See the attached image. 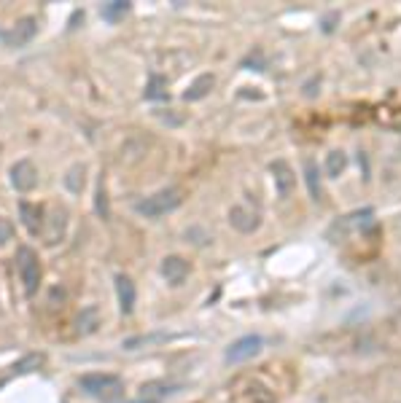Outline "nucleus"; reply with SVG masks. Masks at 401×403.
<instances>
[{
    "label": "nucleus",
    "instance_id": "obj_18",
    "mask_svg": "<svg viewBox=\"0 0 401 403\" xmlns=\"http://www.w3.org/2000/svg\"><path fill=\"white\" fill-rule=\"evenodd\" d=\"M305 180H307L310 196H312L315 202H321V199H324V196H321V172H318L315 159H307V162H305Z\"/></svg>",
    "mask_w": 401,
    "mask_h": 403
},
{
    "label": "nucleus",
    "instance_id": "obj_28",
    "mask_svg": "<svg viewBox=\"0 0 401 403\" xmlns=\"http://www.w3.org/2000/svg\"><path fill=\"white\" fill-rule=\"evenodd\" d=\"M124 403H156V401H148V398H138V401H124Z\"/></svg>",
    "mask_w": 401,
    "mask_h": 403
},
{
    "label": "nucleus",
    "instance_id": "obj_2",
    "mask_svg": "<svg viewBox=\"0 0 401 403\" xmlns=\"http://www.w3.org/2000/svg\"><path fill=\"white\" fill-rule=\"evenodd\" d=\"M78 388L84 390L87 395L100 398V401H110L113 395H122V376L108 371H89L78 376Z\"/></svg>",
    "mask_w": 401,
    "mask_h": 403
},
{
    "label": "nucleus",
    "instance_id": "obj_16",
    "mask_svg": "<svg viewBox=\"0 0 401 403\" xmlns=\"http://www.w3.org/2000/svg\"><path fill=\"white\" fill-rule=\"evenodd\" d=\"M213 87H216V75L213 73H202L189 89L184 91V100L186 103H197V100H202V97H208L210 91H213Z\"/></svg>",
    "mask_w": 401,
    "mask_h": 403
},
{
    "label": "nucleus",
    "instance_id": "obj_6",
    "mask_svg": "<svg viewBox=\"0 0 401 403\" xmlns=\"http://www.w3.org/2000/svg\"><path fill=\"white\" fill-rule=\"evenodd\" d=\"M159 274H162V280L170 285V288H178V285H184L189 280L191 267H189V261H186L184 255H167L159 264Z\"/></svg>",
    "mask_w": 401,
    "mask_h": 403
},
{
    "label": "nucleus",
    "instance_id": "obj_10",
    "mask_svg": "<svg viewBox=\"0 0 401 403\" xmlns=\"http://www.w3.org/2000/svg\"><path fill=\"white\" fill-rule=\"evenodd\" d=\"M229 224L231 229H237L240 234H253L259 226H262V215L248 205H234L229 210Z\"/></svg>",
    "mask_w": 401,
    "mask_h": 403
},
{
    "label": "nucleus",
    "instance_id": "obj_4",
    "mask_svg": "<svg viewBox=\"0 0 401 403\" xmlns=\"http://www.w3.org/2000/svg\"><path fill=\"white\" fill-rule=\"evenodd\" d=\"M16 267H19V277H22L25 290H27L30 296H35L38 288H41V277H44L38 253H35L32 248H27V245H22V248L16 250Z\"/></svg>",
    "mask_w": 401,
    "mask_h": 403
},
{
    "label": "nucleus",
    "instance_id": "obj_11",
    "mask_svg": "<svg viewBox=\"0 0 401 403\" xmlns=\"http://www.w3.org/2000/svg\"><path fill=\"white\" fill-rule=\"evenodd\" d=\"M19 215L22 224L30 231V237H44V224H46V210L35 202H19Z\"/></svg>",
    "mask_w": 401,
    "mask_h": 403
},
{
    "label": "nucleus",
    "instance_id": "obj_7",
    "mask_svg": "<svg viewBox=\"0 0 401 403\" xmlns=\"http://www.w3.org/2000/svg\"><path fill=\"white\" fill-rule=\"evenodd\" d=\"M8 178H11V186H14L16 191L27 194V191H32V188L38 186V169H35V165H32L30 159H19V162L11 167Z\"/></svg>",
    "mask_w": 401,
    "mask_h": 403
},
{
    "label": "nucleus",
    "instance_id": "obj_24",
    "mask_svg": "<svg viewBox=\"0 0 401 403\" xmlns=\"http://www.w3.org/2000/svg\"><path fill=\"white\" fill-rule=\"evenodd\" d=\"M146 97H151V100H156V97H167V78L165 75H154L151 78V84H148V91H146Z\"/></svg>",
    "mask_w": 401,
    "mask_h": 403
},
{
    "label": "nucleus",
    "instance_id": "obj_20",
    "mask_svg": "<svg viewBox=\"0 0 401 403\" xmlns=\"http://www.w3.org/2000/svg\"><path fill=\"white\" fill-rule=\"evenodd\" d=\"M170 392H175L172 390V385H165V382H148V385H143V390H140V398H148V401H162V398H167Z\"/></svg>",
    "mask_w": 401,
    "mask_h": 403
},
{
    "label": "nucleus",
    "instance_id": "obj_17",
    "mask_svg": "<svg viewBox=\"0 0 401 403\" xmlns=\"http://www.w3.org/2000/svg\"><path fill=\"white\" fill-rule=\"evenodd\" d=\"M345 169H348V153L340 151V148L329 151V153H326V162H324L326 178H331V180L342 178V172H345Z\"/></svg>",
    "mask_w": 401,
    "mask_h": 403
},
{
    "label": "nucleus",
    "instance_id": "obj_15",
    "mask_svg": "<svg viewBox=\"0 0 401 403\" xmlns=\"http://www.w3.org/2000/svg\"><path fill=\"white\" fill-rule=\"evenodd\" d=\"M100 328V309L97 307H84L76 314V333L78 336H89Z\"/></svg>",
    "mask_w": 401,
    "mask_h": 403
},
{
    "label": "nucleus",
    "instance_id": "obj_9",
    "mask_svg": "<svg viewBox=\"0 0 401 403\" xmlns=\"http://www.w3.org/2000/svg\"><path fill=\"white\" fill-rule=\"evenodd\" d=\"M35 32H38V19L35 16H22L14 27L6 32L3 41H6V46H11V49H22V46H27L35 38Z\"/></svg>",
    "mask_w": 401,
    "mask_h": 403
},
{
    "label": "nucleus",
    "instance_id": "obj_13",
    "mask_svg": "<svg viewBox=\"0 0 401 403\" xmlns=\"http://www.w3.org/2000/svg\"><path fill=\"white\" fill-rule=\"evenodd\" d=\"M113 288H116V301L122 307L124 314H129L135 309V301H138V288L132 283L129 274H116L113 277Z\"/></svg>",
    "mask_w": 401,
    "mask_h": 403
},
{
    "label": "nucleus",
    "instance_id": "obj_19",
    "mask_svg": "<svg viewBox=\"0 0 401 403\" xmlns=\"http://www.w3.org/2000/svg\"><path fill=\"white\" fill-rule=\"evenodd\" d=\"M84 183H87V167L84 165H73L65 175V188L70 194H81L84 191Z\"/></svg>",
    "mask_w": 401,
    "mask_h": 403
},
{
    "label": "nucleus",
    "instance_id": "obj_26",
    "mask_svg": "<svg viewBox=\"0 0 401 403\" xmlns=\"http://www.w3.org/2000/svg\"><path fill=\"white\" fill-rule=\"evenodd\" d=\"M11 239H14V226H11V221L0 218V248H6Z\"/></svg>",
    "mask_w": 401,
    "mask_h": 403
},
{
    "label": "nucleus",
    "instance_id": "obj_5",
    "mask_svg": "<svg viewBox=\"0 0 401 403\" xmlns=\"http://www.w3.org/2000/svg\"><path fill=\"white\" fill-rule=\"evenodd\" d=\"M262 350H264L262 336H259V333H248V336L234 339V342L227 347L224 360H227L229 366H240V363H248V360H253L256 355H262Z\"/></svg>",
    "mask_w": 401,
    "mask_h": 403
},
{
    "label": "nucleus",
    "instance_id": "obj_1",
    "mask_svg": "<svg viewBox=\"0 0 401 403\" xmlns=\"http://www.w3.org/2000/svg\"><path fill=\"white\" fill-rule=\"evenodd\" d=\"M371 229H374V210L361 207V210H355V212L342 215V218H337V221L331 224V229H329V242L340 245V242L350 239L353 234H369Z\"/></svg>",
    "mask_w": 401,
    "mask_h": 403
},
{
    "label": "nucleus",
    "instance_id": "obj_12",
    "mask_svg": "<svg viewBox=\"0 0 401 403\" xmlns=\"http://www.w3.org/2000/svg\"><path fill=\"white\" fill-rule=\"evenodd\" d=\"M269 172H272V180H275V188H278L280 199L291 196L293 186H296V175H293L291 165L283 162V159H275V162L269 165Z\"/></svg>",
    "mask_w": 401,
    "mask_h": 403
},
{
    "label": "nucleus",
    "instance_id": "obj_22",
    "mask_svg": "<svg viewBox=\"0 0 401 403\" xmlns=\"http://www.w3.org/2000/svg\"><path fill=\"white\" fill-rule=\"evenodd\" d=\"M172 339L170 333H148V336H132V339H127L124 342V350H140V347H146V344H159V342H167Z\"/></svg>",
    "mask_w": 401,
    "mask_h": 403
},
{
    "label": "nucleus",
    "instance_id": "obj_21",
    "mask_svg": "<svg viewBox=\"0 0 401 403\" xmlns=\"http://www.w3.org/2000/svg\"><path fill=\"white\" fill-rule=\"evenodd\" d=\"M132 11V3L129 0H116V3H106L103 6V16L108 19V22H119L124 16Z\"/></svg>",
    "mask_w": 401,
    "mask_h": 403
},
{
    "label": "nucleus",
    "instance_id": "obj_3",
    "mask_svg": "<svg viewBox=\"0 0 401 403\" xmlns=\"http://www.w3.org/2000/svg\"><path fill=\"white\" fill-rule=\"evenodd\" d=\"M181 202H184V194H181V188H162V191H156V194L146 196V199H140L138 205H135V212L143 215V218H162V215H167L172 212L175 207H181Z\"/></svg>",
    "mask_w": 401,
    "mask_h": 403
},
{
    "label": "nucleus",
    "instance_id": "obj_14",
    "mask_svg": "<svg viewBox=\"0 0 401 403\" xmlns=\"http://www.w3.org/2000/svg\"><path fill=\"white\" fill-rule=\"evenodd\" d=\"M240 401L243 403H275L278 395L267 388L259 379H248L246 385L240 388Z\"/></svg>",
    "mask_w": 401,
    "mask_h": 403
},
{
    "label": "nucleus",
    "instance_id": "obj_23",
    "mask_svg": "<svg viewBox=\"0 0 401 403\" xmlns=\"http://www.w3.org/2000/svg\"><path fill=\"white\" fill-rule=\"evenodd\" d=\"M44 366V355L41 352H30V355H25V358L19 360L14 366L16 373H27V371H35V369H41Z\"/></svg>",
    "mask_w": 401,
    "mask_h": 403
},
{
    "label": "nucleus",
    "instance_id": "obj_8",
    "mask_svg": "<svg viewBox=\"0 0 401 403\" xmlns=\"http://www.w3.org/2000/svg\"><path fill=\"white\" fill-rule=\"evenodd\" d=\"M65 229H68V210L62 205H54V207L46 212V224H44V242L46 245H57L65 237Z\"/></svg>",
    "mask_w": 401,
    "mask_h": 403
},
{
    "label": "nucleus",
    "instance_id": "obj_27",
    "mask_svg": "<svg viewBox=\"0 0 401 403\" xmlns=\"http://www.w3.org/2000/svg\"><path fill=\"white\" fill-rule=\"evenodd\" d=\"M49 304H51L54 309H60L62 304H65V288H62V285H54V288L49 290Z\"/></svg>",
    "mask_w": 401,
    "mask_h": 403
},
{
    "label": "nucleus",
    "instance_id": "obj_25",
    "mask_svg": "<svg viewBox=\"0 0 401 403\" xmlns=\"http://www.w3.org/2000/svg\"><path fill=\"white\" fill-rule=\"evenodd\" d=\"M94 207H97V215L100 218H108V199H106V183L100 178L97 183V199H94Z\"/></svg>",
    "mask_w": 401,
    "mask_h": 403
}]
</instances>
